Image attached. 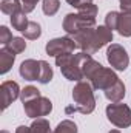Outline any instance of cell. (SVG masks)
Returning a JSON list of instances; mask_svg holds the SVG:
<instances>
[{
  "label": "cell",
  "instance_id": "6da1fadb",
  "mask_svg": "<svg viewBox=\"0 0 131 133\" xmlns=\"http://www.w3.org/2000/svg\"><path fill=\"white\" fill-rule=\"evenodd\" d=\"M76 45L88 54H94L103 45L113 40V31L108 26H99V28H86L72 36Z\"/></svg>",
  "mask_w": 131,
  "mask_h": 133
},
{
  "label": "cell",
  "instance_id": "7a4b0ae2",
  "mask_svg": "<svg viewBox=\"0 0 131 133\" xmlns=\"http://www.w3.org/2000/svg\"><path fill=\"white\" fill-rule=\"evenodd\" d=\"M72 99H74V105L72 107H66V113L79 111V113L88 115L96 107V99H94V95H93V87L88 82H85V81L77 82V85L72 90Z\"/></svg>",
  "mask_w": 131,
  "mask_h": 133
},
{
  "label": "cell",
  "instance_id": "3957f363",
  "mask_svg": "<svg viewBox=\"0 0 131 133\" xmlns=\"http://www.w3.org/2000/svg\"><path fill=\"white\" fill-rule=\"evenodd\" d=\"M56 64H57V66H60L62 74L65 76L68 81H77V82H80L83 79L82 70H80L79 61H77V54L68 53V54L57 56L56 57Z\"/></svg>",
  "mask_w": 131,
  "mask_h": 133
},
{
  "label": "cell",
  "instance_id": "277c9868",
  "mask_svg": "<svg viewBox=\"0 0 131 133\" xmlns=\"http://www.w3.org/2000/svg\"><path fill=\"white\" fill-rule=\"evenodd\" d=\"M106 116L111 124H114L119 129H125L131 125V108L127 104H110L106 107Z\"/></svg>",
  "mask_w": 131,
  "mask_h": 133
},
{
  "label": "cell",
  "instance_id": "5b68a950",
  "mask_svg": "<svg viewBox=\"0 0 131 133\" xmlns=\"http://www.w3.org/2000/svg\"><path fill=\"white\" fill-rule=\"evenodd\" d=\"M23 110L28 118H39V116H46L53 110V102L48 98L37 96L34 99L28 101L23 104Z\"/></svg>",
  "mask_w": 131,
  "mask_h": 133
},
{
  "label": "cell",
  "instance_id": "8992f818",
  "mask_svg": "<svg viewBox=\"0 0 131 133\" xmlns=\"http://www.w3.org/2000/svg\"><path fill=\"white\" fill-rule=\"evenodd\" d=\"M96 25V19H88V17H83L80 16L79 12L77 14H68L63 20V30L68 34H77L82 30H86V28H94Z\"/></svg>",
  "mask_w": 131,
  "mask_h": 133
},
{
  "label": "cell",
  "instance_id": "52a82bcc",
  "mask_svg": "<svg viewBox=\"0 0 131 133\" xmlns=\"http://www.w3.org/2000/svg\"><path fill=\"white\" fill-rule=\"evenodd\" d=\"M106 59L110 62V65L119 71H123L128 68V64H130V57L125 51L123 46L117 45V43H111L108 51H106Z\"/></svg>",
  "mask_w": 131,
  "mask_h": 133
},
{
  "label": "cell",
  "instance_id": "ba28073f",
  "mask_svg": "<svg viewBox=\"0 0 131 133\" xmlns=\"http://www.w3.org/2000/svg\"><path fill=\"white\" fill-rule=\"evenodd\" d=\"M117 81H119V77L114 74V71L111 68H105V66H100L91 77L93 88H96V90H108Z\"/></svg>",
  "mask_w": 131,
  "mask_h": 133
},
{
  "label": "cell",
  "instance_id": "9c48e42d",
  "mask_svg": "<svg viewBox=\"0 0 131 133\" xmlns=\"http://www.w3.org/2000/svg\"><path fill=\"white\" fill-rule=\"evenodd\" d=\"M76 42L74 39L69 37H59V39H53L46 43V53L49 56H62V54H68L72 53L76 48Z\"/></svg>",
  "mask_w": 131,
  "mask_h": 133
},
{
  "label": "cell",
  "instance_id": "30bf717a",
  "mask_svg": "<svg viewBox=\"0 0 131 133\" xmlns=\"http://www.w3.org/2000/svg\"><path fill=\"white\" fill-rule=\"evenodd\" d=\"M20 96V88L17 82L6 81L0 85V101H2V110H6L14 101Z\"/></svg>",
  "mask_w": 131,
  "mask_h": 133
},
{
  "label": "cell",
  "instance_id": "8fae6325",
  "mask_svg": "<svg viewBox=\"0 0 131 133\" xmlns=\"http://www.w3.org/2000/svg\"><path fill=\"white\" fill-rule=\"evenodd\" d=\"M40 61H34V59H28V61H23L20 64V76L26 81H39L40 79Z\"/></svg>",
  "mask_w": 131,
  "mask_h": 133
},
{
  "label": "cell",
  "instance_id": "7c38bea8",
  "mask_svg": "<svg viewBox=\"0 0 131 133\" xmlns=\"http://www.w3.org/2000/svg\"><path fill=\"white\" fill-rule=\"evenodd\" d=\"M116 30L119 31L120 36H123V37H130L131 36V12H123V11L119 12Z\"/></svg>",
  "mask_w": 131,
  "mask_h": 133
},
{
  "label": "cell",
  "instance_id": "4fadbf2b",
  "mask_svg": "<svg viewBox=\"0 0 131 133\" xmlns=\"http://www.w3.org/2000/svg\"><path fill=\"white\" fill-rule=\"evenodd\" d=\"M105 96L111 102H119V101L123 99V96H125V85L122 84V81L119 79L113 87H110L108 90H105Z\"/></svg>",
  "mask_w": 131,
  "mask_h": 133
},
{
  "label": "cell",
  "instance_id": "5bb4252c",
  "mask_svg": "<svg viewBox=\"0 0 131 133\" xmlns=\"http://www.w3.org/2000/svg\"><path fill=\"white\" fill-rule=\"evenodd\" d=\"M14 61H16V54L11 53V51H8L6 48H3L0 51V73L2 74L8 73L11 70L12 64H14Z\"/></svg>",
  "mask_w": 131,
  "mask_h": 133
},
{
  "label": "cell",
  "instance_id": "9a60e30c",
  "mask_svg": "<svg viewBox=\"0 0 131 133\" xmlns=\"http://www.w3.org/2000/svg\"><path fill=\"white\" fill-rule=\"evenodd\" d=\"M28 23L30 22L26 19V12L25 11H19V12H16V14L11 16V25H12V28L17 30V31H20V33H23L26 30Z\"/></svg>",
  "mask_w": 131,
  "mask_h": 133
},
{
  "label": "cell",
  "instance_id": "2e32d148",
  "mask_svg": "<svg viewBox=\"0 0 131 133\" xmlns=\"http://www.w3.org/2000/svg\"><path fill=\"white\" fill-rule=\"evenodd\" d=\"M0 9H2L3 14L12 16V14L19 12V11H23V6H22V2L20 0H2Z\"/></svg>",
  "mask_w": 131,
  "mask_h": 133
},
{
  "label": "cell",
  "instance_id": "e0dca14e",
  "mask_svg": "<svg viewBox=\"0 0 131 133\" xmlns=\"http://www.w3.org/2000/svg\"><path fill=\"white\" fill-rule=\"evenodd\" d=\"M3 48H6L8 51H11V53H14V54H19V53L25 51V48H26V42H25V39H22V37H14L8 45L3 46Z\"/></svg>",
  "mask_w": 131,
  "mask_h": 133
},
{
  "label": "cell",
  "instance_id": "ac0fdd59",
  "mask_svg": "<svg viewBox=\"0 0 131 133\" xmlns=\"http://www.w3.org/2000/svg\"><path fill=\"white\" fill-rule=\"evenodd\" d=\"M40 65H42V68H40V79H39V82L40 84H48L53 79V68L45 61H40Z\"/></svg>",
  "mask_w": 131,
  "mask_h": 133
},
{
  "label": "cell",
  "instance_id": "d6986e66",
  "mask_svg": "<svg viewBox=\"0 0 131 133\" xmlns=\"http://www.w3.org/2000/svg\"><path fill=\"white\" fill-rule=\"evenodd\" d=\"M40 34H42V30H40V25L37 22H30L26 30L23 31V36L26 39H30V40H34V39L40 37Z\"/></svg>",
  "mask_w": 131,
  "mask_h": 133
},
{
  "label": "cell",
  "instance_id": "ffe728a7",
  "mask_svg": "<svg viewBox=\"0 0 131 133\" xmlns=\"http://www.w3.org/2000/svg\"><path fill=\"white\" fill-rule=\"evenodd\" d=\"M79 9V14L80 16H83V17H88V19H94L96 17V14H97V6L91 2V3H85V5H82L80 8H77Z\"/></svg>",
  "mask_w": 131,
  "mask_h": 133
},
{
  "label": "cell",
  "instance_id": "44dd1931",
  "mask_svg": "<svg viewBox=\"0 0 131 133\" xmlns=\"http://www.w3.org/2000/svg\"><path fill=\"white\" fill-rule=\"evenodd\" d=\"M53 133H77V125H76L72 121L65 119V121H62V122L56 127V130Z\"/></svg>",
  "mask_w": 131,
  "mask_h": 133
},
{
  "label": "cell",
  "instance_id": "7402d4cb",
  "mask_svg": "<svg viewBox=\"0 0 131 133\" xmlns=\"http://www.w3.org/2000/svg\"><path fill=\"white\" fill-rule=\"evenodd\" d=\"M30 129H31V133H51L49 122L46 119H37V121H34L33 125Z\"/></svg>",
  "mask_w": 131,
  "mask_h": 133
},
{
  "label": "cell",
  "instance_id": "603a6c76",
  "mask_svg": "<svg viewBox=\"0 0 131 133\" xmlns=\"http://www.w3.org/2000/svg\"><path fill=\"white\" fill-rule=\"evenodd\" d=\"M59 6H60V2L59 0H43L42 9H43V12L46 16H54L59 11Z\"/></svg>",
  "mask_w": 131,
  "mask_h": 133
},
{
  "label": "cell",
  "instance_id": "cb8c5ba5",
  "mask_svg": "<svg viewBox=\"0 0 131 133\" xmlns=\"http://www.w3.org/2000/svg\"><path fill=\"white\" fill-rule=\"evenodd\" d=\"M37 96H40V93H39V90L33 87V85H30V87H25L22 91H20V99L22 102L25 104V102H28V101L34 99V98H37Z\"/></svg>",
  "mask_w": 131,
  "mask_h": 133
},
{
  "label": "cell",
  "instance_id": "d4e9b609",
  "mask_svg": "<svg viewBox=\"0 0 131 133\" xmlns=\"http://www.w3.org/2000/svg\"><path fill=\"white\" fill-rule=\"evenodd\" d=\"M117 17H119V12H116V11H111V12H108L106 14V19H105V26H108L111 31L113 30H116V26H117Z\"/></svg>",
  "mask_w": 131,
  "mask_h": 133
},
{
  "label": "cell",
  "instance_id": "484cf974",
  "mask_svg": "<svg viewBox=\"0 0 131 133\" xmlns=\"http://www.w3.org/2000/svg\"><path fill=\"white\" fill-rule=\"evenodd\" d=\"M12 39H14L12 34H11V31L6 26H2L0 28V43H2V46H6Z\"/></svg>",
  "mask_w": 131,
  "mask_h": 133
},
{
  "label": "cell",
  "instance_id": "4316f807",
  "mask_svg": "<svg viewBox=\"0 0 131 133\" xmlns=\"http://www.w3.org/2000/svg\"><path fill=\"white\" fill-rule=\"evenodd\" d=\"M20 2H22L23 11H25V12H31L34 8H35V5H37L39 0H20Z\"/></svg>",
  "mask_w": 131,
  "mask_h": 133
},
{
  "label": "cell",
  "instance_id": "83f0119b",
  "mask_svg": "<svg viewBox=\"0 0 131 133\" xmlns=\"http://www.w3.org/2000/svg\"><path fill=\"white\" fill-rule=\"evenodd\" d=\"M71 6H74V8H80L82 5H85V3H91L93 0H66Z\"/></svg>",
  "mask_w": 131,
  "mask_h": 133
},
{
  "label": "cell",
  "instance_id": "f1b7e54d",
  "mask_svg": "<svg viewBox=\"0 0 131 133\" xmlns=\"http://www.w3.org/2000/svg\"><path fill=\"white\" fill-rule=\"evenodd\" d=\"M123 12H131V0H119Z\"/></svg>",
  "mask_w": 131,
  "mask_h": 133
},
{
  "label": "cell",
  "instance_id": "f546056e",
  "mask_svg": "<svg viewBox=\"0 0 131 133\" xmlns=\"http://www.w3.org/2000/svg\"><path fill=\"white\" fill-rule=\"evenodd\" d=\"M16 133H31V129L26 127V125H20V127H17Z\"/></svg>",
  "mask_w": 131,
  "mask_h": 133
},
{
  "label": "cell",
  "instance_id": "4dcf8cb0",
  "mask_svg": "<svg viewBox=\"0 0 131 133\" xmlns=\"http://www.w3.org/2000/svg\"><path fill=\"white\" fill-rule=\"evenodd\" d=\"M110 133H120V132H119V130H111Z\"/></svg>",
  "mask_w": 131,
  "mask_h": 133
},
{
  "label": "cell",
  "instance_id": "1f68e13d",
  "mask_svg": "<svg viewBox=\"0 0 131 133\" xmlns=\"http://www.w3.org/2000/svg\"><path fill=\"white\" fill-rule=\"evenodd\" d=\"M2 133H9V132H6V130H2Z\"/></svg>",
  "mask_w": 131,
  "mask_h": 133
}]
</instances>
